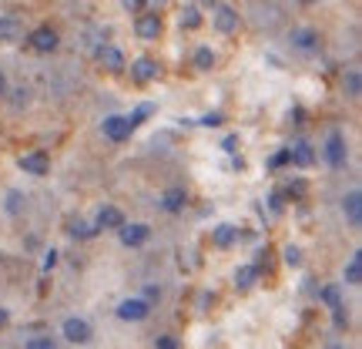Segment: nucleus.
<instances>
[{
    "mask_svg": "<svg viewBox=\"0 0 362 349\" xmlns=\"http://www.w3.org/2000/svg\"><path fill=\"white\" fill-rule=\"evenodd\" d=\"M322 155H325V161H329L332 168H342V165H346V158H349V151H346V138H342V131H329V138H325Z\"/></svg>",
    "mask_w": 362,
    "mask_h": 349,
    "instance_id": "obj_1",
    "label": "nucleus"
},
{
    "mask_svg": "<svg viewBox=\"0 0 362 349\" xmlns=\"http://www.w3.org/2000/svg\"><path fill=\"white\" fill-rule=\"evenodd\" d=\"M27 44H30L37 54H51V51H57L61 40H57V30H54V27L44 24V27H34V30L27 34Z\"/></svg>",
    "mask_w": 362,
    "mask_h": 349,
    "instance_id": "obj_2",
    "label": "nucleus"
},
{
    "mask_svg": "<svg viewBox=\"0 0 362 349\" xmlns=\"http://www.w3.org/2000/svg\"><path fill=\"white\" fill-rule=\"evenodd\" d=\"M161 30H165V24H161V17L158 13H138V21H134V34L141 40H158L161 38Z\"/></svg>",
    "mask_w": 362,
    "mask_h": 349,
    "instance_id": "obj_3",
    "label": "nucleus"
},
{
    "mask_svg": "<svg viewBox=\"0 0 362 349\" xmlns=\"http://www.w3.org/2000/svg\"><path fill=\"white\" fill-rule=\"evenodd\" d=\"M131 121L124 115H107L104 118V135L111 138V142H128L131 138Z\"/></svg>",
    "mask_w": 362,
    "mask_h": 349,
    "instance_id": "obj_4",
    "label": "nucleus"
},
{
    "mask_svg": "<svg viewBox=\"0 0 362 349\" xmlns=\"http://www.w3.org/2000/svg\"><path fill=\"white\" fill-rule=\"evenodd\" d=\"M148 312H151V306H148L144 299H124V302L117 306V316H121L124 323H141V319H148Z\"/></svg>",
    "mask_w": 362,
    "mask_h": 349,
    "instance_id": "obj_5",
    "label": "nucleus"
},
{
    "mask_svg": "<svg viewBox=\"0 0 362 349\" xmlns=\"http://www.w3.org/2000/svg\"><path fill=\"white\" fill-rule=\"evenodd\" d=\"M148 235H151V229H148V225H141V222H134V225H128V222H124V225H121V229H117V239H121V242H124V246H144V242H148Z\"/></svg>",
    "mask_w": 362,
    "mask_h": 349,
    "instance_id": "obj_6",
    "label": "nucleus"
},
{
    "mask_svg": "<svg viewBox=\"0 0 362 349\" xmlns=\"http://www.w3.org/2000/svg\"><path fill=\"white\" fill-rule=\"evenodd\" d=\"M21 168H24L27 175H34V178H44L47 168H51V161H47L44 151H27V155H21Z\"/></svg>",
    "mask_w": 362,
    "mask_h": 349,
    "instance_id": "obj_7",
    "label": "nucleus"
},
{
    "mask_svg": "<svg viewBox=\"0 0 362 349\" xmlns=\"http://www.w3.org/2000/svg\"><path fill=\"white\" fill-rule=\"evenodd\" d=\"M131 78H134V84H151V81L158 78V64L151 57H138V61L131 64Z\"/></svg>",
    "mask_w": 362,
    "mask_h": 349,
    "instance_id": "obj_8",
    "label": "nucleus"
},
{
    "mask_svg": "<svg viewBox=\"0 0 362 349\" xmlns=\"http://www.w3.org/2000/svg\"><path fill=\"white\" fill-rule=\"evenodd\" d=\"M319 34L312 30V27H296L292 30V47H298V51H319Z\"/></svg>",
    "mask_w": 362,
    "mask_h": 349,
    "instance_id": "obj_9",
    "label": "nucleus"
},
{
    "mask_svg": "<svg viewBox=\"0 0 362 349\" xmlns=\"http://www.w3.org/2000/svg\"><path fill=\"white\" fill-rule=\"evenodd\" d=\"M64 336L71 339V343H88V339H90V323H88V319L71 316V319H64Z\"/></svg>",
    "mask_w": 362,
    "mask_h": 349,
    "instance_id": "obj_10",
    "label": "nucleus"
},
{
    "mask_svg": "<svg viewBox=\"0 0 362 349\" xmlns=\"http://www.w3.org/2000/svg\"><path fill=\"white\" fill-rule=\"evenodd\" d=\"M98 57H101V64L111 71V74H121L124 71V54L117 51V47H111V44H104V47H98Z\"/></svg>",
    "mask_w": 362,
    "mask_h": 349,
    "instance_id": "obj_11",
    "label": "nucleus"
},
{
    "mask_svg": "<svg viewBox=\"0 0 362 349\" xmlns=\"http://www.w3.org/2000/svg\"><path fill=\"white\" fill-rule=\"evenodd\" d=\"M288 161L298 165V168H309L312 161H315V148H312L309 142H296L292 148H288Z\"/></svg>",
    "mask_w": 362,
    "mask_h": 349,
    "instance_id": "obj_12",
    "label": "nucleus"
},
{
    "mask_svg": "<svg viewBox=\"0 0 362 349\" xmlns=\"http://www.w3.org/2000/svg\"><path fill=\"white\" fill-rule=\"evenodd\" d=\"M21 38H24V24H21L17 17H11V13L0 17V40H4V44H13V40H21Z\"/></svg>",
    "mask_w": 362,
    "mask_h": 349,
    "instance_id": "obj_13",
    "label": "nucleus"
},
{
    "mask_svg": "<svg viewBox=\"0 0 362 349\" xmlns=\"http://www.w3.org/2000/svg\"><path fill=\"white\" fill-rule=\"evenodd\" d=\"M215 27H218L221 34H232V30H238V11H232V7H215Z\"/></svg>",
    "mask_w": 362,
    "mask_h": 349,
    "instance_id": "obj_14",
    "label": "nucleus"
},
{
    "mask_svg": "<svg viewBox=\"0 0 362 349\" xmlns=\"http://www.w3.org/2000/svg\"><path fill=\"white\" fill-rule=\"evenodd\" d=\"M124 225V215H121V208H115V205H104L101 212H98V225L94 229H121Z\"/></svg>",
    "mask_w": 362,
    "mask_h": 349,
    "instance_id": "obj_15",
    "label": "nucleus"
},
{
    "mask_svg": "<svg viewBox=\"0 0 362 349\" xmlns=\"http://www.w3.org/2000/svg\"><path fill=\"white\" fill-rule=\"evenodd\" d=\"M255 282H259V265H238L235 269V289L238 292H248Z\"/></svg>",
    "mask_w": 362,
    "mask_h": 349,
    "instance_id": "obj_16",
    "label": "nucleus"
},
{
    "mask_svg": "<svg viewBox=\"0 0 362 349\" xmlns=\"http://www.w3.org/2000/svg\"><path fill=\"white\" fill-rule=\"evenodd\" d=\"M342 212H346L349 225H359V222H362V195L359 192L346 195V198H342Z\"/></svg>",
    "mask_w": 362,
    "mask_h": 349,
    "instance_id": "obj_17",
    "label": "nucleus"
},
{
    "mask_svg": "<svg viewBox=\"0 0 362 349\" xmlns=\"http://www.w3.org/2000/svg\"><path fill=\"white\" fill-rule=\"evenodd\" d=\"M185 202H188V192H185V188H168V192L161 195V208H165V212H181Z\"/></svg>",
    "mask_w": 362,
    "mask_h": 349,
    "instance_id": "obj_18",
    "label": "nucleus"
},
{
    "mask_svg": "<svg viewBox=\"0 0 362 349\" xmlns=\"http://www.w3.org/2000/svg\"><path fill=\"white\" fill-rule=\"evenodd\" d=\"M235 239H238V229H235V225H218V229L211 232V242H215L218 248L235 246Z\"/></svg>",
    "mask_w": 362,
    "mask_h": 349,
    "instance_id": "obj_19",
    "label": "nucleus"
},
{
    "mask_svg": "<svg viewBox=\"0 0 362 349\" xmlns=\"http://www.w3.org/2000/svg\"><path fill=\"white\" fill-rule=\"evenodd\" d=\"M346 282H349V285H359L362 282V252H352L349 265H346Z\"/></svg>",
    "mask_w": 362,
    "mask_h": 349,
    "instance_id": "obj_20",
    "label": "nucleus"
},
{
    "mask_svg": "<svg viewBox=\"0 0 362 349\" xmlns=\"http://www.w3.org/2000/svg\"><path fill=\"white\" fill-rule=\"evenodd\" d=\"M342 91H346L349 98H359V94H362V78H359V71H346V78H342Z\"/></svg>",
    "mask_w": 362,
    "mask_h": 349,
    "instance_id": "obj_21",
    "label": "nucleus"
},
{
    "mask_svg": "<svg viewBox=\"0 0 362 349\" xmlns=\"http://www.w3.org/2000/svg\"><path fill=\"white\" fill-rule=\"evenodd\" d=\"M194 67H198V71H211V67H215V51H211V47H198V51H194Z\"/></svg>",
    "mask_w": 362,
    "mask_h": 349,
    "instance_id": "obj_22",
    "label": "nucleus"
},
{
    "mask_svg": "<svg viewBox=\"0 0 362 349\" xmlns=\"http://www.w3.org/2000/svg\"><path fill=\"white\" fill-rule=\"evenodd\" d=\"M198 24H202V13H198V7H194V4H188V7L181 11V27H188V30H194Z\"/></svg>",
    "mask_w": 362,
    "mask_h": 349,
    "instance_id": "obj_23",
    "label": "nucleus"
},
{
    "mask_svg": "<svg viewBox=\"0 0 362 349\" xmlns=\"http://www.w3.org/2000/svg\"><path fill=\"white\" fill-rule=\"evenodd\" d=\"M67 232L74 235V239H90L98 229H94V225H88V222H71V229H67Z\"/></svg>",
    "mask_w": 362,
    "mask_h": 349,
    "instance_id": "obj_24",
    "label": "nucleus"
},
{
    "mask_svg": "<svg viewBox=\"0 0 362 349\" xmlns=\"http://www.w3.org/2000/svg\"><path fill=\"white\" fill-rule=\"evenodd\" d=\"M151 111H155V104H138V108H134V115L128 118V121H131V128H138V125H141L144 118H151Z\"/></svg>",
    "mask_w": 362,
    "mask_h": 349,
    "instance_id": "obj_25",
    "label": "nucleus"
},
{
    "mask_svg": "<svg viewBox=\"0 0 362 349\" xmlns=\"http://www.w3.org/2000/svg\"><path fill=\"white\" fill-rule=\"evenodd\" d=\"M322 299L329 302V309H332V312L342 309V302H339V289H336V285H325V289H322Z\"/></svg>",
    "mask_w": 362,
    "mask_h": 349,
    "instance_id": "obj_26",
    "label": "nucleus"
},
{
    "mask_svg": "<svg viewBox=\"0 0 362 349\" xmlns=\"http://www.w3.org/2000/svg\"><path fill=\"white\" fill-rule=\"evenodd\" d=\"M24 349H57L54 346V339L51 336H30L27 339V346Z\"/></svg>",
    "mask_w": 362,
    "mask_h": 349,
    "instance_id": "obj_27",
    "label": "nucleus"
},
{
    "mask_svg": "<svg viewBox=\"0 0 362 349\" xmlns=\"http://www.w3.org/2000/svg\"><path fill=\"white\" fill-rule=\"evenodd\" d=\"M302 262V252L296 246H285V265H298Z\"/></svg>",
    "mask_w": 362,
    "mask_h": 349,
    "instance_id": "obj_28",
    "label": "nucleus"
},
{
    "mask_svg": "<svg viewBox=\"0 0 362 349\" xmlns=\"http://www.w3.org/2000/svg\"><path fill=\"white\" fill-rule=\"evenodd\" d=\"M21 205H24V198H21L17 192L7 195V212H13V215H17V212H21Z\"/></svg>",
    "mask_w": 362,
    "mask_h": 349,
    "instance_id": "obj_29",
    "label": "nucleus"
},
{
    "mask_svg": "<svg viewBox=\"0 0 362 349\" xmlns=\"http://www.w3.org/2000/svg\"><path fill=\"white\" fill-rule=\"evenodd\" d=\"M198 125H205V128H215V125H221V111H208Z\"/></svg>",
    "mask_w": 362,
    "mask_h": 349,
    "instance_id": "obj_30",
    "label": "nucleus"
},
{
    "mask_svg": "<svg viewBox=\"0 0 362 349\" xmlns=\"http://www.w3.org/2000/svg\"><path fill=\"white\" fill-rule=\"evenodd\" d=\"M305 195V181H292L288 185V198H302Z\"/></svg>",
    "mask_w": 362,
    "mask_h": 349,
    "instance_id": "obj_31",
    "label": "nucleus"
},
{
    "mask_svg": "<svg viewBox=\"0 0 362 349\" xmlns=\"http://www.w3.org/2000/svg\"><path fill=\"white\" fill-rule=\"evenodd\" d=\"M221 148H225L228 155H235V151H238V135H228V138L221 142Z\"/></svg>",
    "mask_w": 362,
    "mask_h": 349,
    "instance_id": "obj_32",
    "label": "nucleus"
},
{
    "mask_svg": "<svg viewBox=\"0 0 362 349\" xmlns=\"http://www.w3.org/2000/svg\"><path fill=\"white\" fill-rule=\"evenodd\" d=\"M285 161H288V148H285V151H279V155H272L269 165H272V168H282Z\"/></svg>",
    "mask_w": 362,
    "mask_h": 349,
    "instance_id": "obj_33",
    "label": "nucleus"
},
{
    "mask_svg": "<svg viewBox=\"0 0 362 349\" xmlns=\"http://www.w3.org/2000/svg\"><path fill=\"white\" fill-rule=\"evenodd\" d=\"M124 11H148L144 0H124Z\"/></svg>",
    "mask_w": 362,
    "mask_h": 349,
    "instance_id": "obj_34",
    "label": "nucleus"
},
{
    "mask_svg": "<svg viewBox=\"0 0 362 349\" xmlns=\"http://www.w3.org/2000/svg\"><path fill=\"white\" fill-rule=\"evenodd\" d=\"M54 265H57V252H54V248H51V252L44 256V272H51Z\"/></svg>",
    "mask_w": 362,
    "mask_h": 349,
    "instance_id": "obj_35",
    "label": "nucleus"
},
{
    "mask_svg": "<svg viewBox=\"0 0 362 349\" xmlns=\"http://www.w3.org/2000/svg\"><path fill=\"white\" fill-rule=\"evenodd\" d=\"M155 346H158V349H178V346H175V339H171V336H158V343H155Z\"/></svg>",
    "mask_w": 362,
    "mask_h": 349,
    "instance_id": "obj_36",
    "label": "nucleus"
},
{
    "mask_svg": "<svg viewBox=\"0 0 362 349\" xmlns=\"http://www.w3.org/2000/svg\"><path fill=\"white\" fill-rule=\"evenodd\" d=\"M144 296H148V299H144V302L151 306V302H155V299L161 296V289H158V285H148V292H144Z\"/></svg>",
    "mask_w": 362,
    "mask_h": 349,
    "instance_id": "obj_37",
    "label": "nucleus"
},
{
    "mask_svg": "<svg viewBox=\"0 0 362 349\" xmlns=\"http://www.w3.org/2000/svg\"><path fill=\"white\" fill-rule=\"evenodd\" d=\"M13 94H17V98H13V108H24V104H27V91L21 88V91H13Z\"/></svg>",
    "mask_w": 362,
    "mask_h": 349,
    "instance_id": "obj_38",
    "label": "nucleus"
},
{
    "mask_svg": "<svg viewBox=\"0 0 362 349\" xmlns=\"http://www.w3.org/2000/svg\"><path fill=\"white\" fill-rule=\"evenodd\" d=\"M269 202H272V212H282V195H279V192L272 195Z\"/></svg>",
    "mask_w": 362,
    "mask_h": 349,
    "instance_id": "obj_39",
    "label": "nucleus"
},
{
    "mask_svg": "<svg viewBox=\"0 0 362 349\" xmlns=\"http://www.w3.org/2000/svg\"><path fill=\"white\" fill-rule=\"evenodd\" d=\"M7 94V78H4V71H0V98Z\"/></svg>",
    "mask_w": 362,
    "mask_h": 349,
    "instance_id": "obj_40",
    "label": "nucleus"
},
{
    "mask_svg": "<svg viewBox=\"0 0 362 349\" xmlns=\"http://www.w3.org/2000/svg\"><path fill=\"white\" fill-rule=\"evenodd\" d=\"M0 326H7V309H0Z\"/></svg>",
    "mask_w": 362,
    "mask_h": 349,
    "instance_id": "obj_41",
    "label": "nucleus"
}]
</instances>
